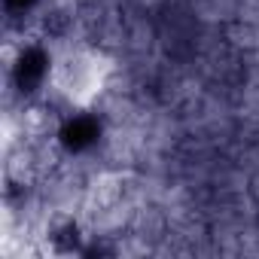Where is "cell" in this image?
Returning a JSON list of instances; mask_svg holds the SVG:
<instances>
[{"instance_id":"6da1fadb","label":"cell","mask_w":259,"mask_h":259,"mask_svg":"<svg viewBox=\"0 0 259 259\" xmlns=\"http://www.w3.org/2000/svg\"><path fill=\"white\" fill-rule=\"evenodd\" d=\"M92 138H95V125L92 122H76V125L67 128V144H73V147H82Z\"/></svg>"},{"instance_id":"7a4b0ae2","label":"cell","mask_w":259,"mask_h":259,"mask_svg":"<svg viewBox=\"0 0 259 259\" xmlns=\"http://www.w3.org/2000/svg\"><path fill=\"white\" fill-rule=\"evenodd\" d=\"M10 4H13V7H25V4H28V0H10Z\"/></svg>"}]
</instances>
